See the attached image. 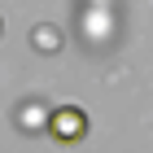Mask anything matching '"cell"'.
<instances>
[{"label":"cell","instance_id":"obj_1","mask_svg":"<svg viewBox=\"0 0 153 153\" xmlns=\"http://www.w3.org/2000/svg\"><path fill=\"white\" fill-rule=\"evenodd\" d=\"M48 136L61 144H79L88 136V109L79 105H53L48 109Z\"/></svg>","mask_w":153,"mask_h":153},{"label":"cell","instance_id":"obj_2","mask_svg":"<svg viewBox=\"0 0 153 153\" xmlns=\"http://www.w3.org/2000/svg\"><path fill=\"white\" fill-rule=\"evenodd\" d=\"M18 127L22 131H48V109L39 105V101H26V105L18 109Z\"/></svg>","mask_w":153,"mask_h":153},{"label":"cell","instance_id":"obj_3","mask_svg":"<svg viewBox=\"0 0 153 153\" xmlns=\"http://www.w3.org/2000/svg\"><path fill=\"white\" fill-rule=\"evenodd\" d=\"M35 44H39V48H57L61 39H57V31H53V35H48V31H39V35H35Z\"/></svg>","mask_w":153,"mask_h":153}]
</instances>
